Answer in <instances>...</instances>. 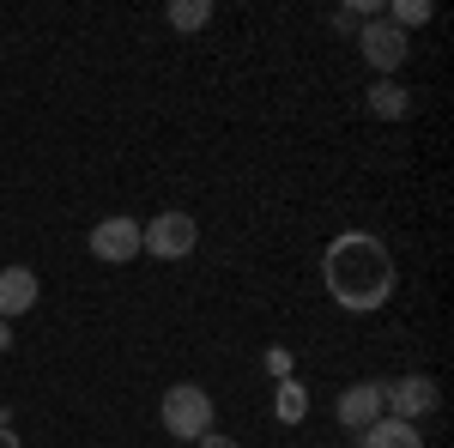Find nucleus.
<instances>
[{"label": "nucleus", "instance_id": "f257e3e1", "mask_svg": "<svg viewBox=\"0 0 454 448\" xmlns=\"http://www.w3.org/2000/svg\"><path fill=\"white\" fill-rule=\"evenodd\" d=\"M321 285L333 291V303L351 315H370L394 297V255L382 237L370 231H346V237L327 242L321 255Z\"/></svg>", "mask_w": 454, "mask_h": 448}, {"label": "nucleus", "instance_id": "20e7f679", "mask_svg": "<svg viewBox=\"0 0 454 448\" xmlns=\"http://www.w3.org/2000/svg\"><path fill=\"white\" fill-rule=\"evenodd\" d=\"M436 381L430 376H400V381H382V413L400 418V424H419L424 413H436Z\"/></svg>", "mask_w": 454, "mask_h": 448}, {"label": "nucleus", "instance_id": "9b49d317", "mask_svg": "<svg viewBox=\"0 0 454 448\" xmlns=\"http://www.w3.org/2000/svg\"><path fill=\"white\" fill-rule=\"evenodd\" d=\"M164 19H170L176 31H200V25L212 19V0H176V6L164 12Z\"/></svg>", "mask_w": 454, "mask_h": 448}, {"label": "nucleus", "instance_id": "f03ea898", "mask_svg": "<svg viewBox=\"0 0 454 448\" xmlns=\"http://www.w3.org/2000/svg\"><path fill=\"white\" fill-rule=\"evenodd\" d=\"M158 418H164V430H170L176 443H200L212 430V394L200 381H176V388H164Z\"/></svg>", "mask_w": 454, "mask_h": 448}, {"label": "nucleus", "instance_id": "7ed1b4c3", "mask_svg": "<svg viewBox=\"0 0 454 448\" xmlns=\"http://www.w3.org/2000/svg\"><path fill=\"white\" fill-rule=\"evenodd\" d=\"M200 242V224L188 212H158L152 224H140V255H158V261H188Z\"/></svg>", "mask_w": 454, "mask_h": 448}, {"label": "nucleus", "instance_id": "dca6fc26", "mask_svg": "<svg viewBox=\"0 0 454 448\" xmlns=\"http://www.w3.org/2000/svg\"><path fill=\"white\" fill-rule=\"evenodd\" d=\"M0 351H12V327L6 321H0Z\"/></svg>", "mask_w": 454, "mask_h": 448}, {"label": "nucleus", "instance_id": "1a4fd4ad", "mask_svg": "<svg viewBox=\"0 0 454 448\" xmlns=\"http://www.w3.org/2000/svg\"><path fill=\"white\" fill-rule=\"evenodd\" d=\"M357 448H424L419 424H400V418H376L364 436H357Z\"/></svg>", "mask_w": 454, "mask_h": 448}, {"label": "nucleus", "instance_id": "423d86ee", "mask_svg": "<svg viewBox=\"0 0 454 448\" xmlns=\"http://www.w3.org/2000/svg\"><path fill=\"white\" fill-rule=\"evenodd\" d=\"M91 255L98 261H134L140 255V224L134 218H98L91 224Z\"/></svg>", "mask_w": 454, "mask_h": 448}, {"label": "nucleus", "instance_id": "ddd939ff", "mask_svg": "<svg viewBox=\"0 0 454 448\" xmlns=\"http://www.w3.org/2000/svg\"><path fill=\"white\" fill-rule=\"evenodd\" d=\"M303 413H309L303 381H285V388H279V418H285V424H303Z\"/></svg>", "mask_w": 454, "mask_h": 448}, {"label": "nucleus", "instance_id": "f8f14e48", "mask_svg": "<svg viewBox=\"0 0 454 448\" xmlns=\"http://www.w3.org/2000/svg\"><path fill=\"white\" fill-rule=\"evenodd\" d=\"M430 12H436L430 0H394V19H387V25H394V31H412V25H430Z\"/></svg>", "mask_w": 454, "mask_h": 448}, {"label": "nucleus", "instance_id": "2eb2a0df", "mask_svg": "<svg viewBox=\"0 0 454 448\" xmlns=\"http://www.w3.org/2000/svg\"><path fill=\"white\" fill-rule=\"evenodd\" d=\"M0 448H19V436H12V424H0Z\"/></svg>", "mask_w": 454, "mask_h": 448}, {"label": "nucleus", "instance_id": "39448f33", "mask_svg": "<svg viewBox=\"0 0 454 448\" xmlns=\"http://www.w3.org/2000/svg\"><path fill=\"white\" fill-rule=\"evenodd\" d=\"M357 49H364V61L382 73V79L406 67V31H394L387 19H370V25L357 31Z\"/></svg>", "mask_w": 454, "mask_h": 448}, {"label": "nucleus", "instance_id": "4468645a", "mask_svg": "<svg viewBox=\"0 0 454 448\" xmlns=\"http://www.w3.org/2000/svg\"><path fill=\"white\" fill-rule=\"evenodd\" d=\"M194 448H243V443H237V436H218V430H207V436H200Z\"/></svg>", "mask_w": 454, "mask_h": 448}, {"label": "nucleus", "instance_id": "0eeeda50", "mask_svg": "<svg viewBox=\"0 0 454 448\" xmlns=\"http://www.w3.org/2000/svg\"><path fill=\"white\" fill-rule=\"evenodd\" d=\"M333 413H340V424H346V430H357V436H364L376 418H387L382 413V381H351L346 394H340V406H333Z\"/></svg>", "mask_w": 454, "mask_h": 448}, {"label": "nucleus", "instance_id": "9d476101", "mask_svg": "<svg viewBox=\"0 0 454 448\" xmlns=\"http://www.w3.org/2000/svg\"><path fill=\"white\" fill-rule=\"evenodd\" d=\"M412 109V91L400 85V79H376L370 85V115H382V122H400Z\"/></svg>", "mask_w": 454, "mask_h": 448}, {"label": "nucleus", "instance_id": "6e6552de", "mask_svg": "<svg viewBox=\"0 0 454 448\" xmlns=\"http://www.w3.org/2000/svg\"><path fill=\"white\" fill-rule=\"evenodd\" d=\"M36 303V273L31 267H0V321L25 315Z\"/></svg>", "mask_w": 454, "mask_h": 448}]
</instances>
